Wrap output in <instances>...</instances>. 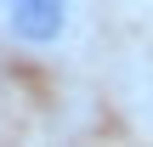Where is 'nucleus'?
Returning <instances> with one entry per match:
<instances>
[{
	"label": "nucleus",
	"instance_id": "nucleus-1",
	"mask_svg": "<svg viewBox=\"0 0 153 147\" xmlns=\"http://www.w3.org/2000/svg\"><path fill=\"white\" fill-rule=\"evenodd\" d=\"M6 28L23 45H57L68 34V0H6Z\"/></svg>",
	"mask_w": 153,
	"mask_h": 147
}]
</instances>
